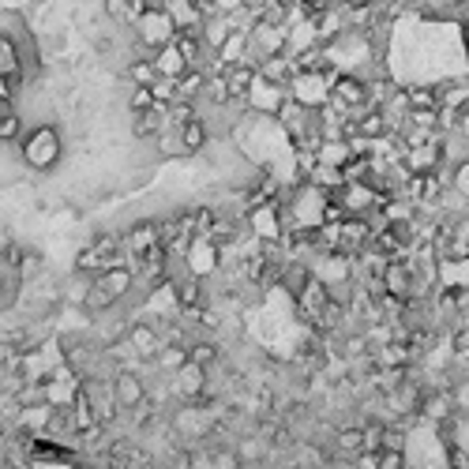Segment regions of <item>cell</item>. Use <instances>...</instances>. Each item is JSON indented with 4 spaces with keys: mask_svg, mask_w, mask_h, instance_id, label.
<instances>
[{
    "mask_svg": "<svg viewBox=\"0 0 469 469\" xmlns=\"http://www.w3.org/2000/svg\"><path fill=\"white\" fill-rule=\"evenodd\" d=\"M61 151H64V143H61V132L53 125H42V128H34L27 139H23V162H27L31 169H38V173L53 169L61 162Z\"/></svg>",
    "mask_w": 469,
    "mask_h": 469,
    "instance_id": "cell-1",
    "label": "cell"
},
{
    "mask_svg": "<svg viewBox=\"0 0 469 469\" xmlns=\"http://www.w3.org/2000/svg\"><path fill=\"white\" fill-rule=\"evenodd\" d=\"M184 267H188V278H200L207 282L214 270L221 267V249L211 240V237H200V240H192L188 249H184Z\"/></svg>",
    "mask_w": 469,
    "mask_h": 469,
    "instance_id": "cell-2",
    "label": "cell"
},
{
    "mask_svg": "<svg viewBox=\"0 0 469 469\" xmlns=\"http://www.w3.org/2000/svg\"><path fill=\"white\" fill-rule=\"evenodd\" d=\"M286 102H289V90L286 87L256 80V87H252V94H249V102H244V106L256 109V113H267V117H278L286 109Z\"/></svg>",
    "mask_w": 469,
    "mask_h": 469,
    "instance_id": "cell-3",
    "label": "cell"
},
{
    "mask_svg": "<svg viewBox=\"0 0 469 469\" xmlns=\"http://www.w3.org/2000/svg\"><path fill=\"white\" fill-rule=\"evenodd\" d=\"M128 345H132V353L143 357V361H158V353L165 350L162 331L151 327V324H132L128 327Z\"/></svg>",
    "mask_w": 469,
    "mask_h": 469,
    "instance_id": "cell-4",
    "label": "cell"
},
{
    "mask_svg": "<svg viewBox=\"0 0 469 469\" xmlns=\"http://www.w3.org/2000/svg\"><path fill=\"white\" fill-rule=\"evenodd\" d=\"M125 244H128V256L132 259H143L151 256L155 249H162V237H158V221H139L125 233Z\"/></svg>",
    "mask_w": 469,
    "mask_h": 469,
    "instance_id": "cell-5",
    "label": "cell"
},
{
    "mask_svg": "<svg viewBox=\"0 0 469 469\" xmlns=\"http://www.w3.org/2000/svg\"><path fill=\"white\" fill-rule=\"evenodd\" d=\"M113 399L120 409H139V406H146V383L136 372H120L113 380Z\"/></svg>",
    "mask_w": 469,
    "mask_h": 469,
    "instance_id": "cell-6",
    "label": "cell"
},
{
    "mask_svg": "<svg viewBox=\"0 0 469 469\" xmlns=\"http://www.w3.org/2000/svg\"><path fill=\"white\" fill-rule=\"evenodd\" d=\"M0 80H8V83L23 80V53L12 34H0Z\"/></svg>",
    "mask_w": 469,
    "mask_h": 469,
    "instance_id": "cell-7",
    "label": "cell"
},
{
    "mask_svg": "<svg viewBox=\"0 0 469 469\" xmlns=\"http://www.w3.org/2000/svg\"><path fill=\"white\" fill-rule=\"evenodd\" d=\"M98 286H102L113 301H125L128 293H132V286H136V270H132V263L128 267H117V270H106L102 278H94Z\"/></svg>",
    "mask_w": 469,
    "mask_h": 469,
    "instance_id": "cell-8",
    "label": "cell"
},
{
    "mask_svg": "<svg viewBox=\"0 0 469 469\" xmlns=\"http://www.w3.org/2000/svg\"><path fill=\"white\" fill-rule=\"evenodd\" d=\"M155 68H158V76H162V80H177V83H181L184 71H192L188 61L181 57V49H177V45H165L162 53H158V61H155Z\"/></svg>",
    "mask_w": 469,
    "mask_h": 469,
    "instance_id": "cell-9",
    "label": "cell"
},
{
    "mask_svg": "<svg viewBox=\"0 0 469 469\" xmlns=\"http://www.w3.org/2000/svg\"><path fill=\"white\" fill-rule=\"evenodd\" d=\"M173 289H177V308H181V312H195V308L203 305V282H200V278L173 282Z\"/></svg>",
    "mask_w": 469,
    "mask_h": 469,
    "instance_id": "cell-10",
    "label": "cell"
},
{
    "mask_svg": "<svg viewBox=\"0 0 469 469\" xmlns=\"http://www.w3.org/2000/svg\"><path fill=\"white\" fill-rule=\"evenodd\" d=\"M181 139H184V151H188V155H200L203 146L211 143V132H207V125H203V120L195 117L192 125H184V128H181Z\"/></svg>",
    "mask_w": 469,
    "mask_h": 469,
    "instance_id": "cell-11",
    "label": "cell"
},
{
    "mask_svg": "<svg viewBox=\"0 0 469 469\" xmlns=\"http://www.w3.org/2000/svg\"><path fill=\"white\" fill-rule=\"evenodd\" d=\"M158 368H165V372H173L177 376L181 368H188L192 364V357H188V345H165V350L158 353V361H155Z\"/></svg>",
    "mask_w": 469,
    "mask_h": 469,
    "instance_id": "cell-12",
    "label": "cell"
},
{
    "mask_svg": "<svg viewBox=\"0 0 469 469\" xmlns=\"http://www.w3.org/2000/svg\"><path fill=\"white\" fill-rule=\"evenodd\" d=\"M155 146H158L162 158H184V155H188V151H184V139H181V128H165V132L155 139Z\"/></svg>",
    "mask_w": 469,
    "mask_h": 469,
    "instance_id": "cell-13",
    "label": "cell"
},
{
    "mask_svg": "<svg viewBox=\"0 0 469 469\" xmlns=\"http://www.w3.org/2000/svg\"><path fill=\"white\" fill-rule=\"evenodd\" d=\"M128 80H132L136 87H155L162 76H158L155 61H132V64H128Z\"/></svg>",
    "mask_w": 469,
    "mask_h": 469,
    "instance_id": "cell-14",
    "label": "cell"
},
{
    "mask_svg": "<svg viewBox=\"0 0 469 469\" xmlns=\"http://www.w3.org/2000/svg\"><path fill=\"white\" fill-rule=\"evenodd\" d=\"M188 357H192L195 368H203L207 372L211 364H218V345L214 342H195V345H188Z\"/></svg>",
    "mask_w": 469,
    "mask_h": 469,
    "instance_id": "cell-15",
    "label": "cell"
},
{
    "mask_svg": "<svg viewBox=\"0 0 469 469\" xmlns=\"http://www.w3.org/2000/svg\"><path fill=\"white\" fill-rule=\"evenodd\" d=\"M128 106H132V117H143V113H155V109H162L151 87H136V90H132V102H128Z\"/></svg>",
    "mask_w": 469,
    "mask_h": 469,
    "instance_id": "cell-16",
    "label": "cell"
},
{
    "mask_svg": "<svg viewBox=\"0 0 469 469\" xmlns=\"http://www.w3.org/2000/svg\"><path fill=\"white\" fill-rule=\"evenodd\" d=\"M83 308H87V312H109V308H117V301L109 297V293H106L102 286L94 282V286H90V297H87V305H83Z\"/></svg>",
    "mask_w": 469,
    "mask_h": 469,
    "instance_id": "cell-17",
    "label": "cell"
},
{
    "mask_svg": "<svg viewBox=\"0 0 469 469\" xmlns=\"http://www.w3.org/2000/svg\"><path fill=\"white\" fill-rule=\"evenodd\" d=\"M19 136H23V120H19V113H12V117H0V146L15 143Z\"/></svg>",
    "mask_w": 469,
    "mask_h": 469,
    "instance_id": "cell-18",
    "label": "cell"
},
{
    "mask_svg": "<svg viewBox=\"0 0 469 469\" xmlns=\"http://www.w3.org/2000/svg\"><path fill=\"white\" fill-rule=\"evenodd\" d=\"M162 469H195V458H192L188 447H177V451H169L162 458Z\"/></svg>",
    "mask_w": 469,
    "mask_h": 469,
    "instance_id": "cell-19",
    "label": "cell"
},
{
    "mask_svg": "<svg viewBox=\"0 0 469 469\" xmlns=\"http://www.w3.org/2000/svg\"><path fill=\"white\" fill-rule=\"evenodd\" d=\"M23 259H27V252H23L19 244H8L5 256H0V267H8V270H15V275H19V270H23Z\"/></svg>",
    "mask_w": 469,
    "mask_h": 469,
    "instance_id": "cell-20",
    "label": "cell"
},
{
    "mask_svg": "<svg viewBox=\"0 0 469 469\" xmlns=\"http://www.w3.org/2000/svg\"><path fill=\"white\" fill-rule=\"evenodd\" d=\"M200 417H207V406H200ZM188 421H192V409L184 406V409L177 413V425H188ZM207 428H211V425H200V428H188V436H192V439H200V436H207Z\"/></svg>",
    "mask_w": 469,
    "mask_h": 469,
    "instance_id": "cell-21",
    "label": "cell"
},
{
    "mask_svg": "<svg viewBox=\"0 0 469 469\" xmlns=\"http://www.w3.org/2000/svg\"><path fill=\"white\" fill-rule=\"evenodd\" d=\"M42 270V256L38 252H27V259H23V270H19V278H34Z\"/></svg>",
    "mask_w": 469,
    "mask_h": 469,
    "instance_id": "cell-22",
    "label": "cell"
}]
</instances>
